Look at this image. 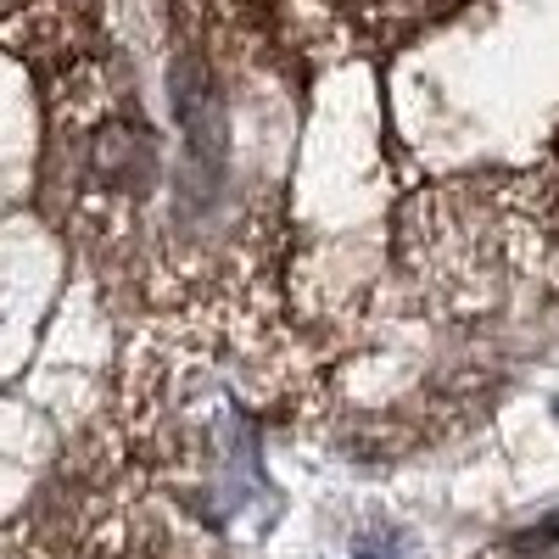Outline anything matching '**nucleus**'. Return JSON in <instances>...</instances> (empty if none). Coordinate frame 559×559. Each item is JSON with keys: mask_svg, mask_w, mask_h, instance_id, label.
<instances>
[{"mask_svg": "<svg viewBox=\"0 0 559 559\" xmlns=\"http://www.w3.org/2000/svg\"><path fill=\"white\" fill-rule=\"evenodd\" d=\"M90 559H102V554H90ZM112 559H174V554H134V548H118Z\"/></svg>", "mask_w": 559, "mask_h": 559, "instance_id": "f257e3e1", "label": "nucleus"}]
</instances>
